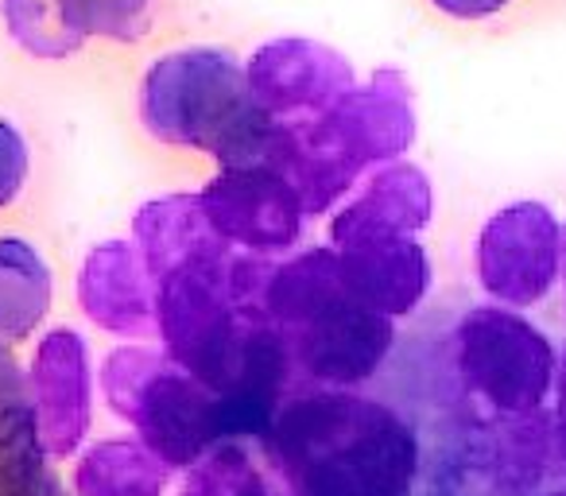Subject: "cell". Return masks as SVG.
<instances>
[{"label": "cell", "instance_id": "9", "mask_svg": "<svg viewBox=\"0 0 566 496\" xmlns=\"http://www.w3.org/2000/svg\"><path fill=\"white\" fill-rule=\"evenodd\" d=\"M28 395L43 450L51 457H71L90 431V353L78 330L59 326L40 341Z\"/></svg>", "mask_w": 566, "mask_h": 496}, {"label": "cell", "instance_id": "20", "mask_svg": "<svg viewBox=\"0 0 566 496\" xmlns=\"http://www.w3.org/2000/svg\"><path fill=\"white\" fill-rule=\"evenodd\" d=\"M447 17H458V20H481V17H493L501 12L509 0H434Z\"/></svg>", "mask_w": 566, "mask_h": 496}, {"label": "cell", "instance_id": "8", "mask_svg": "<svg viewBox=\"0 0 566 496\" xmlns=\"http://www.w3.org/2000/svg\"><path fill=\"white\" fill-rule=\"evenodd\" d=\"M249 94L272 120H307L354 89L346 55L315 40H272L244 66Z\"/></svg>", "mask_w": 566, "mask_h": 496}, {"label": "cell", "instance_id": "3", "mask_svg": "<svg viewBox=\"0 0 566 496\" xmlns=\"http://www.w3.org/2000/svg\"><path fill=\"white\" fill-rule=\"evenodd\" d=\"M148 136L210 151L221 167H252L275 120L256 109L244 66L229 51L187 48L156 59L140 86Z\"/></svg>", "mask_w": 566, "mask_h": 496}, {"label": "cell", "instance_id": "16", "mask_svg": "<svg viewBox=\"0 0 566 496\" xmlns=\"http://www.w3.org/2000/svg\"><path fill=\"white\" fill-rule=\"evenodd\" d=\"M12 40L40 59H66L86 43L63 0H4L0 4Z\"/></svg>", "mask_w": 566, "mask_h": 496}, {"label": "cell", "instance_id": "15", "mask_svg": "<svg viewBox=\"0 0 566 496\" xmlns=\"http://www.w3.org/2000/svg\"><path fill=\"white\" fill-rule=\"evenodd\" d=\"M171 465L151 454L144 442L113 439L86 450L74 473L78 496H164Z\"/></svg>", "mask_w": 566, "mask_h": 496}, {"label": "cell", "instance_id": "2", "mask_svg": "<svg viewBox=\"0 0 566 496\" xmlns=\"http://www.w3.org/2000/svg\"><path fill=\"white\" fill-rule=\"evenodd\" d=\"M264 318L292 365L323 388H354L377 377L392 353V318L361 307L346 292L334 249H307L272 268Z\"/></svg>", "mask_w": 566, "mask_h": 496}, {"label": "cell", "instance_id": "10", "mask_svg": "<svg viewBox=\"0 0 566 496\" xmlns=\"http://www.w3.org/2000/svg\"><path fill=\"white\" fill-rule=\"evenodd\" d=\"M334 253L346 292L385 318L411 315L431 287V261L416 236H357Z\"/></svg>", "mask_w": 566, "mask_h": 496}, {"label": "cell", "instance_id": "22", "mask_svg": "<svg viewBox=\"0 0 566 496\" xmlns=\"http://www.w3.org/2000/svg\"><path fill=\"white\" fill-rule=\"evenodd\" d=\"M563 284H566V229H563Z\"/></svg>", "mask_w": 566, "mask_h": 496}, {"label": "cell", "instance_id": "18", "mask_svg": "<svg viewBox=\"0 0 566 496\" xmlns=\"http://www.w3.org/2000/svg\"><path fill=\"white\" fill-rule=\"evenodd\" d=\"M260 469H252V457L241 442H221L206 457L190 465V477L179 496H244Z\"/></svg>", "mask_w": 566, "mask_h": 496}, {"label": "cell", "instance_id": "17", "mask_svg": "<svg viewBox=\"0 0 566 496\" xmlns=\"http://www.w3.org/2000/svg\"><path fill=\"white\" fill-rule=\"evenodd\" d=\"M82 35H109V40H140L151 24L156 0H63Z\"/></svg>", "mask_w": 566, "mask_h": 496}, {"label": "cell", "instance_id": "19", "mask_svg": "<svg viewBox=\"0 0 566 496\" xmlns=\"http://www.w3.org/2000/svg\"><path fill=\"white\" fill-rule=\"evenodd\" d=\"M28 179V144L9 120H0V205L17 202Z\"/></svg>", "mask_w": 566, "mask_h": 496}, {"label": "cell", "instance_id": "4", "mask_svg": "<svg viewBox=\"0 0 566 496\" xmlns=\"http://www.w3.org/2000/svg\"><path fill=\"white\" fill-rule=\"evenodd\" d=\"M102 388L109 408L128 419L144 446L171 469H190L198 457L226 442L218 395L151 349H113L105 357Z\"/></svg>", "mask_w": 566, "mask_h": 496}, {"label": "cell", "instance_id": "14", "mask_svg": "<svg viewBox=\"0 0 566 496\" xmlns=\"http://www.w3.org/2000/svg\"><path fill=\"white\" fill-rule=\"evenodd\" d=\"M51 310V268L20 236H0V341H24Z\"/></svg>", "mask_w": 566, "mask_h": 496}, {"label": "cell", "instance_id": "13", "mask_svg": "<svg viewBox=\"0 0 566 496\" xmlns=\"http://www.w3.org/2000/svg\"><path fill=\"white\" fill-rule=\"evenodd\" d=\"M136 249L148 264L151 279H164L167 272L182 268L198 256L233 249L206 218V205L198 194H167L156 202L140 205L136 213Z\"/></svg>", "mask_w": 566, "mask_h": 496}, {"label": "cell", "instance_id": "12", "mask_svg": "<svg viewBox=\"0 0 566 496\" xmlns=\"http://www.w3.org/2000/svg\"><path fill=\"white\" fill-rule=\"evenodd\" d=\"M431 221V182L416 163H388L365 182L331 221V241L346 244L357 236H416Z\"/></svg>", "mask_w": 566, "mask_h": 496}, {"label": "cell", "instance_id": "23", "mask_svg": "<svg viewBox=\"0 0 566 496\" xmlns=\"http://www.w3.org/2000/svg\"><path fill=\"white\" fill-rule=\"evenodd\" d=\"M547 496H566V488H558V493H547Z\"/></svg>", "mask_w": 566, "mask_h": 496}, {"label": "cell", "instance_id": "6", "mask_svg": "<svg viewBox=\"0 0 566 496\" xmlns=\"http://www.w3.org/2000/svg\"><path fill=\"white\" fill-rule=\"evenodd\" d=\"M563 272V229L543 202H512L478 236V279L504 307L547 299Z\"/></svg>", "mask_w": 566, "mask_h": 496}, {"label": "cell", "instance_id": "5", "mask_svg": "<svg viewBox=\"0 0 566 496\" xmlns=\"http://www.w3.org/2000/svg\"><path fill=\"white\" fill-rule=\"evenodd\" d=\"M458 377L501 415H539L558 380L555 346L516 310L473 307L458 323Z\"/></svg>", "mask_w": 566, "mask_h": 496}, {"label": "cell", "instance_id": "21", "mask_svg": "<svg viewBox=\"0 0 566 496\" xmlns=\"http://www.w3.org/2000/svg\"><path fill=\"white\" fill-rule=\"evenodd\" d=\"M558 431H563L566 439V357H563V372H558Z\"/></svg>", "mask_w": 566, "mask_h": 496}, {"label": "cell", "instance_id": "7", "mask_svg": "<svg viewBox=\"0 0 566 496\" xmlns=\"http://www.w3.org/2000/svg\"><path fill=\"white\" fill-rule=\"evenodd\" d=\"M198 198L210 225L249 253H280L303 236L307 210L292 182L272 167H221Z\"/></svg>", "mask_w": 566, "mask_h": 496}, {"label": "cell", "instance_id": "11", "mask_svg": "<svg viewBox=\"0 0 566 496\" xmlns=\"http://www.w3.org/2000/svg\"><path fill=\"white\" fill-rule=\"evenodd\" d=\"M78 303L102 330L120 338L156 334V279L140 249L125 241H105L86 256L78 276Z\"/></svg>", "mask_w": 566, "mask_h": 496}, {"label": "cell", "instance_id": "1", "mask_svg": "<svg viewBox=\"0 0 566 496\" xmlns=\"http://www.w3.org/2000/svg\"><path fill=\"white\" fill-rule=\"evenodd\" d=\"M260 442L287 496H411L419 477L408 419L349 388L283 400Z\"/></svg>", "mask_w": 566, "mask_h": 496}]
</instances>
